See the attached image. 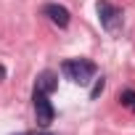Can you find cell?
<instances>
[{
	"label": "cell",
	"instance_id": "obj_1",
	"mask_svg": "<svg viewBox=\"0 0 135 135\" xmlns=\"http://www.w3.org/2000/svg\"><path fill=\"white\" fill-rule=\"evenodd\" d=\"M61 74L66 80H72L74 85H88L95 74H98V66L88 58H66L61 64Z\"/></svg>",
	"mask_w": 135,
	"mask_h": 135
},
{
	"label": "cell",
	"instance_id": "obj_2",
	"mask_svg": "<svg viewBox=\"0 0 135 135\" xmlns=\"http://www.w3.org/2000/svg\"><path fill=\"white\" fill-rule=\"evenodd\" d=\"M95 11H98V21H101V27L109 32V35H119L122 32V11L117 8V6H111L109 0H98L95 3Z\"/></svg>",
	"mask_w": 135,
	"mask_h": 135
},
{
	"label": "cell",
	"instance_id": "obj_3",
	"mask_svg": "<svg viewBox=\"0 0 135 135\" xmlns=\"http://www.w3.org/2000/svg\"><path fill=\"white\" fill-rule=\"evenodd\" d=\"M32 106H35L37 124H40V127H50V124H53V119H56V109H53V103H50L48 93H42V90H37V88H35V93H32Z\"/></svg>",
	"mask_w": 135,
	"mask_h": 135
},
{
	"label": "cell",
	"instance_id": "obj_4",
	"mask_svg": "<svg viewBox=\"0 0 135 135\" xmlns=\"http://www.w3.org/2000/svg\"><path fill=\"white\" fill-rule=\"evenodd\" d=\"M42 13H45L56 27H61V29H66V27H69V21H72L69 8L61 6V3H45V6H42Z\"/></svg>",
	"mask_w": 135,
	"mask_h": 135
},
{
	"label": "cell",
	"instance_id": "obj_5",
	"mask_svg": "<svg viewBox=\"0 0 135 135\" xmlns=\"http://www.w3.org/2000/svg\"><path fill=\"white\" fill-rule=\"evenodd\" d=\"M35 88L37 90H42V93H56L58 90V74L56 72H50V69H45V72H40L37 74V82H35Z\"/></svg>",
	"mask_w": 135,
	"mask_h": 135
},
{
	"label": "cell",
	"instance_id": "obj_6",
	"mask_svg": "<svg viewBox=\"0 0 135 135\" xmlns=\"http://www.w3.org/2000/svg\"><path fill=\"white\" fill-rule=\"evenodd\" d=\"M119 103L135 111V90H132V88H124V90L119 93Z\"/></svg>",
	"mask_w": 135,
	"mask_h": 135
},
{
	"label": "cell",
	"instance_id": "obj_7",
	"mask_svg": "<svg viewBox=\"0 0 135 135\" xmlns=\"http://www.w3.org/2000/svg\"><path fill=\"white\" fill-rule=\"evenodd\" d=\"M106 90V80L103 77H98L95 80V85H93V90H90V101H95V98H101V93Z\"/></svg>",
	"mask_w": 135,
	"mask_h": 135
},
{
	"label": "cell",
	"instance_id": "obj_8",
	"mask_svg": "<svg viewBox=\"0 0 135 135\" xmlns=\"http://www.w3.org/2000/svg\"><path fill=\"white\" fill-rule=\"evenodd\" d=\"M0 80H6V66H0Z\"/></svg>",
	"mask_w": 135,
	"mask_h": 135
},
{
	"label": "cell",
	"instance_id": "obj_9",
	"mask_svg": "<svg viewBox=\"0 0 135 135\" xmlns=\"http://www.w3.org/2000/svg\"><path fill=\"white\" fill-rule=\"evenodd\" d=\"M19 135H32V132H19Z\"/></svg>",
	"mask_w": 135,
	"mask_h": 135
},
{
	"label": "cell",
	"instance_id": "obj_10",
	"mask_svg": "<svg viewBox=\"0 0 135 135\" xmlns=\"http://www.w3.org/2000/svg\"><path fill=\"white\" fill-rule=\"evenodd\" d=\"M37 135H48V132H37Z\"/></svg>",
	"mask_w": 135,
	"mask_h": 135
}]
</instances>
